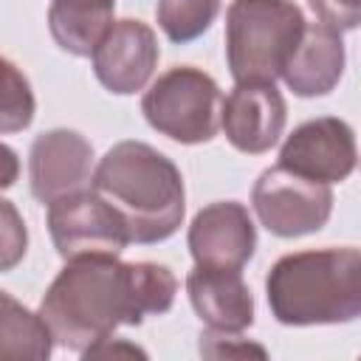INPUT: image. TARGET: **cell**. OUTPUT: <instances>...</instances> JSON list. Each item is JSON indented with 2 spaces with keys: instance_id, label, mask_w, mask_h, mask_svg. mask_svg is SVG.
Masks as SVG:
<instances>
[{
  "instance_id": "obj_21",
  "label": "cell",
  "mask_w": 361,
  "mask_h": 361,
  "mask_svg": "<svg viewBox=\"0 0 361 361\" xmlns=\"http://www.w3.org/2000/svg\"><path fill=\"white\" fill-rule=\"evenodd\" d=\"M3 212V271H11L14 262L25 254V223L14 212L11 200H0Z\"/></svg>"
},
{
  "instance_id": "obj_13",
  "label": "cell",
  "mask_w": 361,
  "mask_h": 361,
  "mask_svg": "<svg viewBox=\"0 0 361 361\" xmlns=\"http://www.w3.org/2000/svg\"><path fill=\"white\" fill-rule=\"evenodd\" d=\"M186 290L195 313L212 330L243 333L254 322V296L240 268L195 265L186 276Z\"/></svg>"
},
{
  "instance_id": "obj_18",
  "label": "cell",
  "mask_w": 361,
  "mask_h": 361,
  "mask_svg": "<svg viewBox=\"0 0 361 361\" xmlns=\"http://www.w3.org/2000/svg\"><path fill=\"white\" fill-rule=\"evenodd\" d=\"M34 118V93L28 87V79L3 59V99H0V127L3 133H14L28 127Z\"/></svg>"
},
{
  "instance_id": "obj_3",
  "label": "cell",
  "mask_w": 361,
  "mask_h": 361,
  "mask_svg": "<svg viewBox=\"0 0 361 361\" xmlns=\"http://www.w3.org/2000/svg\"><path fill=\"white\" fill-rule=\"evenodd\" d=\"M265 290L271 313L282 324L353 322L361 316V251L319 248L288 254L274 262Z\"/></svg>"
},
{
  "instance_id": "obj_14",
  "label": "cell",
  "mask_w": 361,
  "mask_h": 361,
  "mask_svg": "<svg viewBox=\"0 0 361 361\" xmlns=\"http://www.w3.org/2000/svg\"><path fill=\"white\" fill-rule=\"evenodd\" d=\"M344 73V42L341 34L324 23L307 25L299 48L282 71L285 85L296 96H324L330 93Z\"/></svg>"
},
{
  "instance_id": "obj_22",
  "label": "cell",
  "mask_w": 361,
  "mask_h": 361,
  "mask_svg": "<svg viewBox=\"0 0 361 361\" xmlns=\"http://www.w3.org/2000/svg\"><path fill=\"white\" fill-rule=\"evenodd\" d=\"M85 358H116V355H127V358H144L147 353L144 350H138L135 344H127V341H121V338H113V336H107V338H102V341H96L93 347H87L85 353H82Z\"/></svg>"
},
{
  "instance_id": "obj_19",
  "label": "cell",
  "mask_w": 361,
  "mask_h": 361,
  "mask_svg": "<svg viewBox=\"0 0 361 361\" xmlns=\"http://www.w3.org/2000/svg\"><path fill=\"white\" fill-rule=\"evenodd\" d=\"M200 353L209 355V358H248V355H257V358H265V347L259 344H251L245 341L240 333H228V330H206L200 333Z\"/></svg>"
},
{
  "instance_id": "obj_4",
  "label": "cell",
  "mask_w": 361,
  "mask_h": 361,
  "mask_svg": "<svg viewBox=\"0 0 361 361\" xmlns=\"http://www.w3.org/2000/svg\"><path fill=\"white\" fill-rule=\"evenodd\" d=\"M305 14L293 0H231L226 56L234 82L274 85L305 37Z\"/></svg>"
},
{
  "instance_id": "obj_12",
  "label": "cell",
  "mask_w": 361,
  "mask_h": 361,
  "mask_svg": "<svg viewBox=\"0 0 361 361\" xmlns=\"http://www.w3.org/2000/svg\"><path fill=\"white\" fill-rule=\"evenodd\" d=\"M257 245V231L248 209L234 200H220L200 209L189 226V251L195 265L243 268Z\"/></svg>"
},
{
  "instance_id": "obj_6",
  "label": "cell",
  "mask_w": 361,
  "mask_h": 361,
  "mask_svg": "<svg viewBox=\"0 0 361 361\" xmlns=\"http://www.w3.org/2000/svg\"><path fill=\"white\" fill-rule=\"evenodd\" d=\"M48 231L62 259L113 254L130 243V231L118 209L93 186L48 203Z\"/></svg>"
},
{
  "instance_id": "obj_15",
  "label": "cell",
  "mask_w": 361,
  "mask_h": 361,
  "mask_svg": "<svg viewBox=\"0 0 361 361\" xmlns=\"http://www.w3.org/2000/svg\"><path fill=\"white\" fill-rule=\"evenodd\" d=\"M116 0H51L48 28L56 45L73 56H93L110 31Z\"/></svg>"
},
{
  "instance_id": "obj_1",
  "label": "cell",
  "mask_w": 361,
  "mask_h": 361,
  "mask_svg": "<svg viewBox=\"0 0 361 361\" xmlns=\"http://www.w3.org/2000/svg\"><path fill=\"white\" fill-rule=\"evenodd\" d=\"M178 279L166 265L121 262L113 254L68 259L42 296L39 313L56 344L85 353L121 324H141L172 307Z\"/></svg>"
},
{
  "instance_id": "obj_2",
  "label": "cell",
  "mask_w": 361,
  "mask_h": 361,
  "mask_svg": "<svg viewBox=\"0 0 361 361\" xmlns=\"http://www.w3.org/2000/svg\"><path fill=\"white\" fill-rule=\"evenodd\" d=\"M127 223L130 243H161L172 237L186 212L178 166L144 141H118L99 161L90 183Z\"/></svg>"
},
{
  "instance_id": "obj_9",
  "label": "cell",
  "mask_w": 361,
  "mask_h": 361,
  "mask_svg": "<svg viewBox=\"0 0 361 361\" xmlns=\"http://www.w3.org/2000/svg\"><path fill=\"white\" fill-rule=\"evenodd\" d=\"M93 172V147L76 130H48L31 144L28 178L39 203H54L87 189Z\"/></svg>"
},
{
  "instance_id": "obj_7",
  "label": "cell",
  "mask_w": 361,
  "mask_h": 361,
  "mask_svg": "<svg viewBox=\"0 0 361 361\" xmlns=\"http://www.w3.org/2000/svg\"><path fill=\"white\" fill-rule=\"evenodd\" d=\"M259 223L276 237H302L319 231L333 212L330 183L310 180L282 164L265 169L251 192Z\"/></svg>"
},
{
  "instance_id": "obj_23",
  "label": "cell",
  "mask_w": 361,
  "mask_h": 361,
  "mask_svg": "<svg viewBox=\"0 0 361 361\" xmlns=\"http://www.w3.org/2000/svg\"><path fill=\"white\" fill-rule=\"evenodd\" d=\"M3 164H6L3 186H11V183H14V169H17V161H14V152H11V147H3Z\"/></svg>"
},
{
  "instance_id": "obj_8",
  "label": "cell",
  "mask_w": 361,
  "mask_h": 361,
  "mask_svg": "<svg viewBox=\"0 0 361 361\" xmlns=\"http://www.w3.org/2000/svg\"><path fill=\"white\" fill-rule=\"evenodd\" d=\"M358 161L355 133L347 121L324 116L299 124L279 149V164L296 175L322 183L344 180Z\"/></svg>"
},
{
  "instance_id": "obj_5",
  "label": "cell",
  "mask_w": 361,
  "mask_h": 361,
  "mask_svg": "<svg viewBox=\"0 0 361 361\" xmlns=\"http://www.w3.org/2000/svg\"><path fill=\"white\" fill-rule=\"evenodd\" d=\"M152 130L180 144H203L223 127V96L217 82L192 65L161 73L141 99Z\"/></svg>"
},
{
  "instance_id": "obj_20",
  "label": "cell",
  "mask_w": 361,
  "mask_h": 361,
  "mask_svg": "<svg viewBox=\"0 0 361 361\" xmlns=\"http://www.w3.org/2000/svg\"><path fill=\"white\" fill-rule=\"evenodd\" d=\"M313 14L333 31H350L361 25V0H310Z\"/></svg>"
},
{
  "instance_id": "obj_16",
  "label": "cell",
  "mask_w": 361,
  "mask_h": 361,
  "mask_svg": "<svg viewBox=\"0 0 361 361\" xmlns=\"http://www.w3.org/2000/svg\"><path fill=\"white\" fill-rule=\"evenodd\" d=\"M0 305V361H45L56 338L42 313H31L11 293H3Z\"/></svg>"
},
{
  "instance_id": "obj_17",
  "label": "cell",
  "mask_w": 361,
  "mask_h": 361,
  "mask_svg": "<svg viewBox=\"0 0 361 361\" xmlns=\"http://www.w3.org/2000/svg\"><path fill=\"white\" fill-rule=\"evenodd\" d=\"M220 11V0H158L155 17L161 31L172 42L197 39L214 23Z\"/></svg>"
},
{
  "instance_id": "obj_10",
  "label": "cell",
  "mask_w": 361,
  "mask_h": 361,
  "mask_svg": "<svg viewBox=\"0 0 361 361\" xmlns=\"http://www.w3.org/2000/svg\"><path fill=\"white\" fill-rule=\"evenodd\" d=\"M155 31L141 20H116L93 51L96 79L118 96L141 90L158 65Z\"/></svg>"
},
{
  "instance_id": "obj_11",
  "label": "cell",
  "mask_w": 361,
  "mask_h": 361,
  "mask_svg": "<svg viewBox=\"0 0 361 361\" xmlns=\"http://www.w3.org/2000/svg\"><path fill=\"white\" fill-rule=\"evenodd\" d=\"M285 99L268 82H240L223 99V133L240 152H268L285 130Z\"/></svg>"
}]
</instances>
